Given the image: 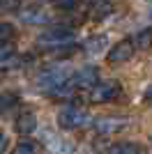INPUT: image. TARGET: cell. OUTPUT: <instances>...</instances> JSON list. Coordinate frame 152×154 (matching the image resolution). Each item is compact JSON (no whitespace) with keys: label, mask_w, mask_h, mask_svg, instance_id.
<instances>
[{"label":"cell","mask_w":152,"mask_h":154,"mask_svg":"<svg viewBox=\"0 0 152 154\" xmlns=\"http://www.w3.org/2000/svg\"><path fill=\"white\" fill-rule=\"evenodd\" d=\"M37 129V117H35V113H30V110H23L19 117H16V131L23 136L32 134Z\"/></svg>","instance_id":"cell-9"},{"label":"cell","mask_w":152,"mask_h":154,"mask_svg":"<svg viewBox=\"0 0 152 154\" xmlns=\"http://www.w3.org/2000/svg\"><path fill=\"white\" fill-rule=\"evenodd\" d=\"M76 32L71 28H51V30L42 32L37 37V44L44 48H53V46H69L74 44Z\"/></svg>","instance_id":"cell-2"},{"label":"cell","mask_w":152,"mask_h":154,"mask_svg":"<svg viewBox=\"0 0 152 154\" xmlns=\"http://www.w3.org/2000/svg\"><path fill=\"white\" fill-rule=\"evenodd\" d=\"M14 35H16V32H14V26H12V23H7V21H2V23H0V44L12 42Z\"/></svg>","instance_id":"cell-15"},{"label":"cell","mask_w":152,"mask_h":154,"mask_svg":"<svg viewBox=\"0 0 152 154\" xmlns=\"http://www.w3.org/2000/svg\"><path fill=\"white\" fill-rule=\"evenodd\" d=\"M150 16H152V9H150Z\"/></svg>","instance_id":"cell-21"},{"label":"cell","mask_w":152,"mask_h":154,"mask_svg":"<svg viewBox=\"0 0 152 154\" xmlns=\"http://www.w3.org/2000/svg\"><path fill=\"white\" fill-rule=\"evenodd\" d=\"M134 44L138 51H145L152 46V28H143V30L136 32V37H134Z\"/></svg>","instance_id":"cell-11"},{"label":"cell","mask_w":152,"mask_h":154,"mask_svg":"<svg viewBox=\"0 0 152 154\" xmlns=\"http://www.w3.org/2000/svg\"><path fill=\"white\" fill-rule=\"evenodd\" d=\"M12 154H39V143L21 140V143H16V147L12 149Z\"/></svg>","instance_id":"cell-14"},{"label":"cell","mask_w":152,"mask_h":154,"mask_svg":"<svg viewBox=\"0 0 152 154\" xmlns=\"http://www.w3.org/2000/svg\"><path fill=\"white\" fill-rule=\"evenodd\" d=\"M21 0H2V12H16Z\"/></svg>","instance_id":"cell-19"},{"label":"cell","mask_w":152,"mask_h":154,"mask_svg":"<svg viewBox=\"0 0 152 154\" xmlns=\"http://www.w3.org/2000/svg\"><path fill=\"white\" fill-rule=\"evenodd\" d=\"M58 124L65 131H71V129H81L85 124H90V115L83 108H76V106H67L58 113Z\"/></svg>","instance_id":"cell-3"},{"label":"cell","mask_w":152,"mask_h":154,"mask_svg":"<svg viewBox=\"0 0 152 154\" xmlns=\"http://www.w3.org/2000/svg\"><path fill=\"white\" fill-rule=\"evenodd\" d=\"M21 21L23 23H28V26H42V23H49V16H46L42 9H35V7H28V9H23L21 12Z\"/></svg>","instance_id":"cell-10"},{"label":"cell","mask_w":152,"mask_h":154,"mask_svg":"<svg viewBox=\"0 0 152 154\" xmlns=\"http://www.w3.org/2000/svg\"><path fill=\"white\" fill-rule=\"evenodd\" d=\"M16 101H19V97H16V94H2V110H9Z\"/></svg>","instance_id":"cell-18"},{"label":"cell","mask_w":152,"mask_h":154,"mask_svg":"<svg viewBox=\"0 0 152 154\" xmlns=\"http://www.w3.org/2000/svg\"><path fill=\"white\" fill-rule=\"evenodd\" d=\"M134 51H136V44H134V39H122L118 44L108 51V62L113 64H120V62H127V60H131Z\"/></svg>","instance_id":"cell-8"},{"label":"cell","mask_w":152,"mask_h":154,"mask_svg":"<svg viewBox=\"0 0 152 154\" xmlns=\"http://www.w3.org/2000/svg\"><path fill=\"white\" fill-rule=\"evenodd\" d=\"M143 99H145V101H152V85H147V88H145V92H143Z\"/></svg>","instance_id":"cell-20"},{"label":"cell","mask_w":152,"mask_h":154,"mask_svg":"<svg viewBox=\"0 0 152 154\" xmlns=\"http://www.w3.org/2000/svg\"><path fill=\"white\" fill-rule=\"evenodd\" d=\"M0 60H2V71H9L12 67H19V64H21V60H19V55H16V53L7 55V58H0Z\"/></svg>","instance_id":"cell-16"},{"label":"cell","mask_w":152,"mask_h":154,"mask_svg":"<svg viewBox=\"0 0 152 154\" xmlns=\"http://www.w3.org/2000/svg\"><path fill=\"white\" fill-rule=\"evenodd\" d=\"M120 94V83L118 81H99L90 90V101L92 103H108Z\"/></svg>","instance_id":"cell-4"},{"label":"cell","mask_w":152,"mask_h":154,"mask_svg":"<svg viewBox=\"0 0 152 154\" xmlns=\"http://www.w3.org/2000/svg\"><path fill=\"white\" fill-rule=\"evenodd\" d=\"M53 2V7H58V9H65V12H71L76 7V2L78 0H51Z\"/></svg>","instance_id":"cell-17"},{"label":"cell","mask_w":152,"mask_h":154,"mask_svg":"<svg viewBox=\"0 0 152 154\" xmlns=\"http://www.w3.org/2000/svg\"><path fill=\"white\" fill-rule=\"evenodd\" d=\"M106 44H108V39L104 37V35H99V37H90L88 42H85V51L92 53V55H97V53L106 51Z\"/></svg>","instance_id":"cell-13"},{"label":"cell","mask_w":152,"mask_h":154,"mask_svg":"<svg viewBox=\"0 0 152 154\" xmlns=\"http://www.w3.org/2000/svg\"><path fill=\"white\" fill-rule=\"evenodd\" d=\"M74 83L78 90H92L97 83H99V69L95 64H88V67H81V69L74 74Z\"/></svg>","instance_id":"cell-7"},{"label":"cell","mask_w":152,"mask_h":154,"mask_svg":"<svg viewBox=\"0 0 152 154\" xmlns=\"http://www.w3.org/2000/svg\"><path fill=\"white\" fill-rule=\"evenodd\" d=\"M106 154H141V147L136 143H115L108 147Z\"/></svg>","instance_id":"cell-12"},{"label":"cell","mask_w":152,"mask_h":154,"mask_svg":"<svg viewBox=\"0 0 152 154\" xmlns=\"http://www.w3.org/2000/svg\"><path fill=\"white\" fill-rule=\"evenodd\" d=\"M67 81H71V76H69V69H65L62 64H53V67H49V69H44L39 74V88L46 94H51L55 88L65 85Z\"/></svg>","instance_id":"cell-1"},{"label":"cell","mask_w":152,"mask_h":154,"mask_svg":"<svg viewBox=\"0 0 152 154\" xmlns=\"http://www.w3.org/2000/svg\"><path fill=\"white\" fill-rule=\"evenodd\" d=\"M42 143L49 149V154H74V143H69L67 138L53 134V131H44Z\"/></svg>","instance_id":"cell-6"},{"label":"cell","mask_w":152,"mask_h":154,"mask_svg":"<svg viewBox=\"0 0 152 154\" xmlns=\"http://www.w3.org/2000/svg\"><path fill=\"white\" fill-rule=\"evenodd\" d=\"M95 131L99 136H113L118 134V131H122V129L127 127V117L122 115H101L95 120Z\"/></svg>","instance_id":"cell-5"}]
</instances>
